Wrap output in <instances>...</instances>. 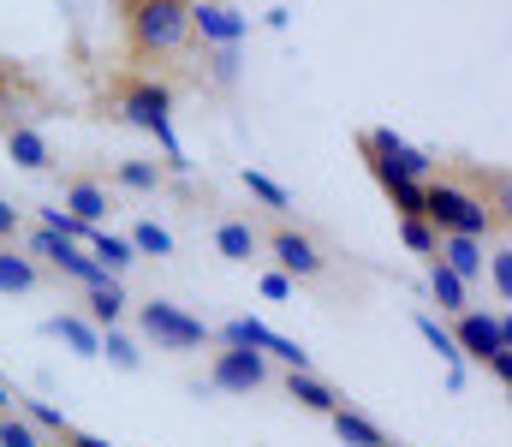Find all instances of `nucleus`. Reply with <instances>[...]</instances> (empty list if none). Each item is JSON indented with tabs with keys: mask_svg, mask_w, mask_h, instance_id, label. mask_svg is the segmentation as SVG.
<instances>
[{
	"mask_svg": "<svg viewBox=\"0 0 512 447\" xmlns=\"http://www.w3.org/2000/svg\"><path fill=\"white\" fill-rule=\"evenodd\" d=\"M268 382H274V364H268L262 352L221 346V352L209 358V388H221V394H262Z\"/></svg>",
	"mask_w": 512,
	"mask_h": 447,
	"instance_id": "1a4fd4ad",
	"label": "nucleus"
},
{
	"mask_svg": "<svg viewBox=\"0 0 512 447\" xmlns=\"http://www.w3.org/2000/svg\"><path fill=\"white\" fill-rule=\"evenodd\" d=\"M0 382H6V376H0Z\"/></svg>",
	"mask_w": 512,
	"mask_h": 447,
	"instance_id": "4c0bfd02",
	"label": "nucleus"
},
{
	"mask_svg": "<svg viewBox=\"0 0 512 447\" xmlns=\"http://www.w3.org/2000/svg\"><path fill=\"white\" fill-rule=\"evenodd\" d=\"M417 334H423V340H429V346H435V352L447 358V370H453V382H465V358H459V346H453V334H447V328H441V322H435L429 310H417Z\"/></svg>",
	"mask_w": 512,
	"mask_h": 447,
	"instance_id": "b1692460",
	"label": "nucleus"
},
{
	"mask_svg": "<svg viewBox=\"0 0 512 447\" xmlns=\"http://www.w3.org/2000/svg\"><path fill=\"white\" fill-rule=\"evenodd\" d=\"M358 149H364V161H370V173H376V179H417V185H423V179H429V167H435L423 149H411L393 126H370V132L358 138Z\"/></svg>",
	"mask_w": 512,
	"mask_h": 447,
	"instance_id": "0eeeda50",
	"label": "nucleus"
},
{
	"mask_svg": "<svg viewBox=\"0 0 512 447\" xmlns=\"http://www.w3.org/2000/svg\"><path fill=\"white\" fill-rule=\"evenodd\" d=\"M6 114H12V108H6V96H0V126H6Z\"/></svg>",
	"mask_w": 512,
	"mask_h": 447,
	"instance_id": "f704fd0d",
	"label": "nucleus"
},
{
	"mask_svg": "<svg viewBox=\"0 0 512 447\" xmlns=\"http://www.w3.org/2000/svg\"><path fill=\"white\" fill-rule=\"evenodd\" d=\"M114 114L137 126V132H149L155 144L167 149V167L173 173H185V149L173 138V84L167 78H155V72H126L120 84H114Z\"/></svg>",
	"mask_w": 512,
	"mask_h": 447,
	"instance_id": "f257e3e1",
	"label": "nucleus"
},
{
	"mask_svg": "<svg viewBox=\"0 0 512 447\" xmlns=\"http://www.w3.org/2000/svg\"><path fill=\"white\" fill-rule=\"evenodd\" d=\"M96 358H108L114 370H137V364H143V352L131 346L120 328H102V352H96Z\"/></svg>",
	"mask_w": 512,
	"mask_h": 447,
	"instance_id": "bb28decb",
	"label": "nucleus"
},
{
	"mask_svg": "<svg viewBox=\"0 0 512 447\" xmlns=\"http://www.w3.org/2000/svg\"><path fill=\"white\" fill-rule=\"evenodd\" d=\"M328 424H334L340 447H387L382 424H376V418H364L358 406H334V412H328Z\"/></svg>",
	"mask_w": 512,
	"mask_h": 447,
	"instance_id": "a211bd4d",
	"label": "nucleus"
},
{
	"mask_svg": "<svg viewBox=\"0 0 512 447\" xmlns=\"http://www.w3.org/2000/svg\"><path fill=\"white\" fill-rule=\"evenodd\" d=\"M215 340H221V346H245V352H262V358H268V364H280V370H310V352H304L298 340L274 334L262 316H233V322H221V328H215Z\"/></svg>",
	"mask_w": 512,
	"mask_h": 447,
	"instance_id": "423d86ee",
	"label": "nucleus"
},
{
	"mask_svg": "<svg viewBox=\"0 0 512 447\" xmlns=\"http://www.w3.org/2000/svg\"><path fill=\"white\" fill-rule=\"evenodd\" d=\"M131 60H173L191 42V0H120Z\"/></svg>",
	"mask_w": 512,
	"mask_h": 447,
	"instance_id": "f03ea898",
	"label": "nucleus"
},
{
	"mask_svg": "<svg viewBox=\"0 0 512 447\" xmlns=\"http://www.w3.org/2000/svg\"><path fill=\"white\" fill-rule=\"evenodd\" d=\"M483 269H489V281H495V298L507 304V298H512V251H507V245H495V257H489Z\"/></svg>",
	"mask_w": 512,
	"mask_h": 447,
	"instance_id": "7c9ffc66",
	"label": "nucleus"
},
{
	"mask_svg": "<svg viewBox=\"0 0 512 447\" xmlns=\"http://www.w3.org/2000/svg\"><path fill=\"white\" fill-rule=\"evenodd\" d=\"M48 442H66V447H114V442H102V436H90V430H60V436H48Z\"/></svg>",
	"mask_w": 512,
	"mask_h": 447,
	"instance_id": "473e14b6",
	"label": "nucleus"
},
{
	"mask_svg": "<svg viewBox=\"0 0 512 447\" xmlns=\"http://www.w3.org/2000/svg\"><path fill=\"white\" fill-rule=\"evenodd\" d=\"M36 227L60 233V239H72V245H84V239H90V227H84V221H78L72 209H60V203H54V209H42V221H36Z\"/></svg>",
	"mask_w": 512,
	"mask_h": 447,
	"instance_id": "c85d7f7f",
	"label": "nucleus"
},
{
	"mask_svg": "<svg viewBox=\"0 0 512 447\" xmlns=\"http://www.w3.org/2000/svg\"><path fill=\"white\" fill-rule=\"evenodd\" d=\"M435 263H441V269H453L465 287H477V281H483V263H489V251H483V239L441 233V245H435Z\"/></svg>",
	"mask_w": 512,
	"mask_h": 447,
	"instance_id": "ddd939ff",
	"label": "nucleus"
},
{
	"mask_svg": "<svg viewBox=\"0 0 512 447\" xmlns=\"http://www.w3.org/2000/svg\"><path fill=\"white\" fill-rule=\"evenodd\" d=\"M84 251L108 269V275H126L131 263H137V251H131L126 233H108V227H90V239H84Z\"/></svg>",
	"mask_w": 512,
	"mask_h": 447,
	"instance_id": "6ab92c4d",
	"label": "nucleus"
},
{
	"mask_svg": "<svg viewBox=\"0 0 512 447\" xmlns=\"http://www.w3.org/2000/svg\"><path fill=\"white\" fill-rule=\"evenodd\" d=\"M429 298L441 304V316H459V310H471V287H465L453 269H441V263H429Z\"/></svg>",
	"mask_w": 512,
	"mask_h": 447,
	"instance_id": "412c9836",
	"label": "nucleus"
},
{
	"mask_svg": "<svg viewBox=\"0 0 512 447\" xmlns=\"http://www.w3.org/2000/svg\"><path fill=\"white\" fill-rule=\"evenodd\" d=\"M239 185H245V191H251L256 203H268V209H274V215H286V209H292V191H286V185H280V179H268V173H262V167H245V173H239Z\"/></svg>",
	"mask_w": 512,
	"mask_h": 447,
	"instance_id": "5701e85b",
	"label": "nucleus"
},
{
	"mask_svg": "<svg viewBox=\"0 0 512 447\" xmlns=\"http://www.w3.org/2000/svg\"><path fill=\"white\" fill-rule=\"evenodd\" d=\"M18 227H24V209H18L12 197H0V245H12V239H18Z\"/></svg>",
	"mask_w": 512,
	"mask_h": 447,
	"instance_id": "2f4dec72",
	"label": "nucleus"
},
{
	"mask_svg": "<svg viewBox=\"0 0 512 447\" xmlns=\"http://www.w3.org/2000/svg\"><path fill=\"white\" fill-rule=\"evenodd\" d=\"M423 221L435 233H465V239H501L507 233V215L489 209V197H477L471 185L459 179H423Z\"/></svg>",
	"mask_w": 512,
	"mask_h": 447,
	"instance_id": "7ed1b4c3",
	"label": "nucleus"
},
{
	"mask_svg": "<svg viewBox=\"0 0 512 447\" xmlns=\"http://www.w3.org/2000/svg\"><path fill=\"white\" fill-rule=\"evenodd\" d=\"M382 191L399 215H423V185L417 179H382Z\"/></svg>",
	"mask_w": 512,
	"mask_h": 447,
	"instance_id": "c756f323",
	"label": "nucleus"
},
{
	"mask_svg": "<svg viewBox=\"0 0 512 447\" xmlns=\"http://www.w3.org/2000/svg\"><path fill=\"white\" fill-rule=\"evenodd\" d=\"M48 447H66V442H48Z\"/></svg>",
	"mask_w": 512,
	"mask_h": 447,
	"instance_id": "c9c22d12",
	"label": "nucleus"
},
{
	"mask_svg": "<svg viewBox=\"0 0 512 447\" xmlns=\"http://www.w3.org/2000/svg\"><path fill=\"white\" fill-rule=\"evenodd\" d=\"M126 239H131V251H137V257H155V263H161V257H173V233H167L161 221H137Z\"/></svg>",
	"mask_w": 512,
	"mask_h": 447,
	"instance_id": "393cba45",
	"label": "nucleus"
},
{
	"mask_svg": "<svg viewBox=\"0 0 512 447\" xmlns=\"http://www.w3.org/2000/svg\"><path fill=\"white\" fill-rule=\"evenodd\" d=\"M0 144H6V155L24 167V173H48L54 167V144L30 126V120H18V114H6V126H0Z\"/></svg>",
	"mask_w": 512,
	"mask_h": 447,
	"instance_id": "f8f14e48",
	"label": "nucleus"
},
{
	"mask_svg": "<svg viewBox=\"0 0 512 447\" xmlns=\"http://www.w3.org/2000/svg\"><path fill=\"white\" fill-rule=\"evenodd\" d=\"M447 334H453L459 358H477V364H495L501 352H512L507 316H489V310H459Z\"/></svg>",
	"mask_w": 512,
	"mask_h": 447,
	"instance_id": "6e6552de",
	"label": "nucleus"
},
{
	"mask_svg": "<svg viewBox=\"0 0 512 447\" xmlns=\"http://www.w3.org/2000/svg\"><path fill=\"white\" fill-rule=\"evenodd\" d=\"M387 447H399V442H387Z\"/></svg>",
	"mask_w": 512,
	"mask_h": 447,
	"instance_id": "e433bc0d",
	"label": "nucleus"
},
{
	"mask_svg": "<svg viewBox=\"0 0 512 447\" xmlns=\"http://www.w3.org/2000/svg\"><path fill=\"white\" fill-rule=\"evenodd\" d=\"M215 251H221L227 263H256V257H262V227L245 221V215H221V221H215Z\"/></svg>",
	"mask_w": 512,
	"mask_h": 447,
	"instance_id": "4468645a",
	"label": "nucleus"
},
{
	"mask_svg": "<svg viewBox=\"0 0 512 447\" xmlns=\"http://www.w3.org/2000/svg\"><path fill=\"white\" fill-rule=\"evenodd\" d=\"M280 394H286V400H298V406H304V412H316V418H328L334 406H346V400H340L322 376H310V370H286V376H280Z\"/></svg>",
	"mask_w": 512,
	"mask_h": 447,
	"instance_id": "dca6fc26",
	"label": "nucleus"
},
{
	"mask_svg": "<svg viewBox=\"0 0 512 447\" xmlns=\"http://www.w3.org/2000/svg\"><path fill=\"white\" fill-rule=\"evenodd\" d=\"M60 209H72L84 227H102V221L114 215L108 179H96V173H72V179H60Z\"/></svg>",
	"mask_w": 512,
	"mask_h": 447,
	"instance_id": "9b49d317",
	"label": "nucleus"
},
{
	"mask_svg": "<svg viewBox=\"0 0 512 447\" xmlns=\"http://www.w3.org/2000/svg\"><path fill=\"white\" fill-rule=\"evenodd\" d=\"M42 334H48V340H66L78 358H96V352H102V328H90L84 310H54V316L42 322Z\"/></svg>",
	"mask_w": 512,
	"mask_h": 447,
	"instance_id": "2eb2a0df",
	"label": "nucleus"
},
{
	"mask_svg": "<svg viewBox=\"0 0 512 447\" xmlns=\"http://www.w3.org/2000/svg\"><path fill=\"white\" fill-rule=\"evenodd\" d=\"M131 310V298L120 281H102V287H90L84 293V316H90V328H120Z\"/></svg>",
	"mask_w": 512,
	"mask_h": 447,
	"instance_id": "f3484780",
	"label": "nucleus"
},
{
	"mask_svg": "<svg viewBox=\"0 0 512 447\" xmlns=\"http://www.w3.org/2000/svg\"><path fill=\"white\" fill-rule=\"evenodd\" d=\"M137 328H143V340L155 352H197V346L215 340V328L203 316H191L185 304H173V298H143L137 304Z\"/></svg>",
	"mask_w": 512,
	"mask_h": 447,
	"instance_id": "20e7f679",
	"label": "nucleus"
},
{
	"mask_svg": "<svg viewBox=\"0 0 512 447\" xmlns=\"http://www.w3.org/2000/svg\"><path fill=\"white\" fill-rule=\"evenodd\" d=\"M191 36H203V48H239L251 36V18H239V6L227 0H191Z\"/></svg>",
	"mask_w": 512,
	"mask_h": 447,
	"instance_id": "9d476101",
	"label": "nucleus"
},
{
	"mask_svg": "<svg viewBox=\"0 0 512 447\" xmlns=\"http://www.w3.org/2000/svg\"><path fill=\"white\" fill-rule=\"evenodd\" d=\"M36 287H42V263L0 245V293H36Z\"/></svg>",
	"mask_w": 512,
	"mask_h": 447,
	"instance_id": "aec40b11",
	"label": "nucleus"
},
{
	"mask_svg": "<svg viewBox=\"0 0 512 447\" xmlns=\"http://www.w3.org/2000/svg\"><path fill=\"white\" fill-rule=\"evenodd\" d=\"M0 447H48V436L36 424H24L18 412H0Z\"/></svg>",
	"mask_w": 512,
	"mask_h": 447,
	"instance_id": "cd10ccee",
	"label": "nucleus"
},
{
	"mask_svg": "<svg viewBox=\"0 0 512 447\" xmlns=\"http://www.w3.org/2000/svg\"><path fill=\"white\" fill-rule=\"evenodd\" d=\"M262 251H274V263H280V275L298 287H310V281H322L328 275V257H322V245L304 233V227H292V221H274L268 233H262Z\"/></svg>",
	"mask_w": 512,
	"mask_h": 447,
	"instance_id": "39448f33",
	"label": "nucleus"
},
{
	"mask_svg": "<svg viewBox=\"0 0 512 447\" xmlns=\"http://www.w3.org/2000/svg\"><path fill=\"white\" fill-rule=\"evenodd\" d=\"M114 185L149 197V191H161V185H167V167H155V161H120V167H114Z\"/></svg>",
	"mask_w": 512,
	"mask_h": 447,
	"instance_id": "4be33fe9",
	"label": "nucleus"
},
{
	"mask_svg": "<svg viewBox=\"0 0 512 447\" xmlns=\"http://www.w3.org/2000/svg\"><path fill=\"white\" fill-rule=\"evenodd\" d=\"M262 298H292V281H286L280 269H268V275H262Z\"/></svg>",
	"mask_w": 512,
	"mask_h": 447,
	"instance_id": "72a5a7b5",
	"label": "nucleus"
},
{
	"mask_svg": "<svg viewBox=\"0 0 512 447\" xmlns=\"http://www.w3.org/2000/svg\"><path fill=\"white\" fill-rule=\"evenodd\" d=\"M399 239H405V251H417V257H429V263H435V245H441V233H435L423 215H399Z\"/></svg>",
	"mask_w": 512,
	"mask_h": 447,
	"instance_id": "a878e982",
	"label": "nucleus"
}]
</instances>
